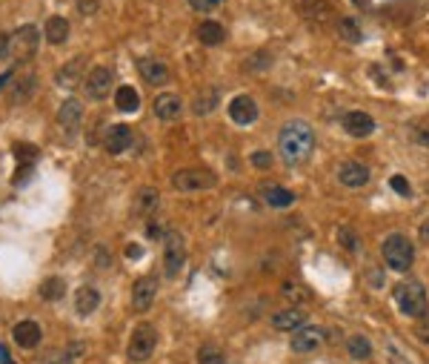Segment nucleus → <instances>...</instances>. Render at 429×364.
Wrapping results in <instances>:
<instances>
[{
    "label": "nucleus",
    "mask_w": 429,
    "mask_h": 364,
    "mask_svg": "<svg viewBox=\"0 0 429 364\" xmlns=\"http://www.w3.org/2000/svg\"><path fill=\"white\" fill-rule=\"evenodd\" d=\"M278 149H281V158L289 166H298L306 164L309 155L315 152V129H312L306 121H286L281 126V135H278Z\"/></svg>",
    "instance_id": "1"
},
{
    "label": "nucleus",
    "mask_w": 429,
    "mask_h": 364,
    "mask_svg": "<svg viewBox=\"0 0 429 364\" xmlns=\"http://www.w3.org/2000/svg\"><path fill=\"white\" fill-rule=\"evenodd\" d=\"M395 304L398 310L409 318H423L426 316V290L415 278H406L395 287Z\"/></svg>",
    "instance_id": "2"
},
{
    "label": "nucleus",
    "mask_w": 429,
    "mask_h": 364,
    "mask_svg": "<svg viewBox=\"0 0 429 364\" xmlns=\"http://www.w3.org/2000/svg\"><path fill=\"white\" fill-rule=\"evenodd\" d=\"M37 46H41V32H37V26H32V23L17 26L9 35V57L14 64H29L37 55Z\"/></svg>",
    "instance_id": "3"
},
{
    "label": "nucleus",
    "mask_w": 429,
    "mask_h": 364,
    "mask_svg": "<svg viewBox=\"0 0 429 364\" xmlns=\"http://www.w3.org/2000/svg\"><path fill=\"white\" fill-rule=\"evenodd\" d=\"M383 261L389 270H395V273H406L409 267H412L415 261V250H412V241H409L406 236L401 233H392L386 241H383Z\"/></svg>",
    "instance_id": "4"
},
{
    "label": "nucleus",
    "mask_w": 429,
    "mask_h": 364,
    "mask_svg": "<svg viewBox=\"0 0 429 364\" xmlns=\"http://www.w3.org/2000/svg\"><path fill=\"white\" fill-rule=\"evenodd\" d=\"M186 264V241L178 229H166L163 236V270L169 278H174Z\"/></svg>",
    "instance_id": "5"
},
{
    "label": "nucleus",
    "mask_w": 429,
    "mask_h": 364,
    "mask_svg": "<svg viewBox=\"0 0 429 364\" xmlns=\"http://www.w3.org/2000/svg\"><path fill=\"white\" fill-rule=\"evenodd\" d=\"M218 184L214 172L206 169V166H189V169H181L172 175V186L181 189V193H194V189H212Z\"/></svg>",
    "instance_id": "6"
},
{
    "label": "nucleus",
    "mask_w": 429,
    "mask_h": 364,
    "mask_svg": "<svg viewBox=\"0 0 429 364\" xmlns=\"http://www.w3.org/2000/svg\"><path fill=\"white\" fill-rule=\"evenodd\" d=\"M154 347H158V330L152 324H138L132 330V338H129V358L132 361H146Z\"/></svg>",
    "instance_id": "7"
},
{
    "label": "nucleus",
    "mask_w": 429,
    "mask_h": 364,
    "mask_svg": "<svg viewBox=\"0 0 429 364\" xmlns=\"http://www.w3.org/2000/svg\"><path fill=\"white\" fill-rule=\"evenodd\" d=\"M154 298H158V278L152 276H143L132 284V310L134 313H146L152 310Z\"/></svg>",
    "instance_id": "8"
},
{
    "label": "nucleus",
    "mask_w": 429,
    "mask_h": 364,
    "mask_svg": "<svg viewBox=\"0 0 429 364\" xmlns=\"http://www.w3.org/2000/svg\"><path fill=\"white\" fill-rule=\"evenodd\" d=\"M112 81H114V69L112 66H94L86 78V92L92 101H103L109 89H112Z\"/></svg>",
    "instance_id": "9"
},
{
    "label": "nucleus",
    "mask_w": 429,
    "mask_h": 364,
    "mask_svg": "<svg viewBox=\"0 0 429 364\" xmlns=\"http://www.w3.org/2000/svg\"><path fill=\"white\" fill-rule=\"evenodd\" d=\"M323 338H326V330H321V327H301L292 336L289 347H292V353H312L321 347Z\"/></svg>",
    "instance_id": "10"
},
{
    "label": "nucleus",
    "mask_w": 429,
    "mask_h": 364,
    "mask_svg": "<svg viewBox=\"0 0 429 364\" xmlns=\"http://www.w3.org/2000/svg\"><path fill=\"white\" fill-rule=\"evenodd\" d=\"M229 118L235 121L238 126H249L258 121V104L249 98V95H238L235 101L229 104Z\"/></svg>",
    "instance_id": "11"
},
{
    "label": "nucleus",
    "mask_w": 429,
    "mask_h": 364,
    "mask_svg": "<svg viewBox=\"0 0 429 364\" xmlns=\"http://www.w3.org/2000/svg\"><path fill=\"white\" fill-rule=\"evenodd\" d=\"M338 181L349 189H361L369 184V166H363L361 161H343L338 169Z\"/></svg>",
    "instance_id": "12"
},
{
    "label": "nucleus",
    "mask_w": 429,
    "mask_h": 364,
    "mask_svg": "<svg viewBox=\"0 0 429 364\" xmlns=\"http://www.w3.org/2000/svg\"><path fill=\"white\" fill-rule=\"evenodd\" d=\"M12 338H14L17 347L32 350V347H37V344H41V338H43V333H41V324L32 321V318H26V321H17V324H14V330H12Z\"/></svg>",
    "instance_id": "13"
},
{
    "label": "nucleus",
    "mask_w": 429,
    "mask_h": 364,
    "mask_svg": "<svg viewBox=\"0 0 429 364\" xmlns=\"http://www.w3.org/2000/svg\"><path fill=\"white\" fill-rule=\"evenodd\" d=\"M343 129H346V135H352V138H369L375 132V121L369 118L366 112H346L343 115Z\"/></svg>",
    "instance_id": "14"
},
{
    "label": "nucleus",
    "mask_w": 429,
    "mask_h": 364,
    "mask_svg": "<svg viewBox=\"0 0 429 364\" xmlns=\"http://www.w3.org/2000/svg\"><path fill=\"white\" fill-rule=\"evenodd\" d=\"M132 141H134V132L126 124H114L106 132V149H109V155H123V152L132 146Z\"/></svg>",
    "instance_id": "15"
},
{
    "label": "nucleus",
    "mask_w": 429,
    "mask_h": 364,
    "mask_svg": "<svg viewBox=\"0 0 429 364\" xmlns=\"http://www.w3.org/2000/svg\"><path fill=\"white\" fill-rule=\"evenodd\" d=\"M152 109H154V118H161V121H166V124H169V121H178V118H181L183 104H181L178 95H169V92H163V95H158V98H154Z\"/></svg>",
    "instance_id": "16"
},
{
    "label": "nucleus",
    "mask_w": 429,
    "mask_h": 364,
    "mask_svg": "<svg viewBox=\"0 0 429 364\" xmlns=\"http://www.w3.org/2000/svg\"><path fill=\"white\" fill-rule=\"evenodd\" d=\"M83 121V104L77 98H69L61 104V109H57V124H61L66 132H74L77 126H81Z\"/></svg>",
    "instance_id": "17"
},
{
    "label": "nucleus",
    "mask_w": 429,
    "mask_h": 364,
    "mask_svg": "<svg viewBox=\"0 0 429 364\" xmlns=\"http://www.w3.org/2000/svg\"><path fill=\"white\" fill-rule=\"evenodd\" d=\"M161 204V193L154 186H143L138 195H134V207H132V213L134 215H141V218H149L154 215V209H158Z\"/></svg>",
    "instance_id": "18"
},
{
    "label": "nucleus",
    "mask_w": 429,
    "mask_h": 364,
    "mask_svg": "<svg viewBox=\"0 0 429 364\" xmlns=\"http://www.w3.org/2000/svg\"><path fill=\"white\" fill-rule=\"evenodd\" d=\"M34 86H37V81H34L32 72L17 75L14 84H12V92H9V104H12V106H14V104H26L32 95H34Z\"/></svg>",
    "instance_id": "19"
},
{
    "label": "nucleus",
    "mask_w": 429,
    "mask_h": 364,
    "mask_svg": "<svg viewBox=\"0 0 429 364\" xmlns=\"http://www.w3.org/2000/svg\"><path fill=\"white\" fill-rule=\"evenodd\" d=\"M43 37H46V44H52V46L66 44V37H69V21H66V17H61V15H52L49 21H46V26H43Z\"/></svg>",
    "instance_id": "20"
},
{
    "label": "nucleus",
    "mask_w": 429,
    "mask_h": 364,
    "mask_svg": "<svg viewBox=\"0 0 429 364\" xmlns=\"http://www.w3.org/2000/svg\"><path fill=\"white\" fill-rule=\"evenodd\" d=\"M298 12L306 17V21H326L332 17V3L329 0H298Z\"/></svg>",
    "instance_id": "21"
},
{
    "label": "nucleus",
    "mask_w": 429,
    "mask_h": 364,
    "mask_svg": "<svg viewBox=\"0 0 429 364\" xmlns=\"http://www.w3.org/2000/svg\"><path fill=\"white\" fill-rule=\"evenodd\" d=\"M138 72H141V78H143L146 84H152V86H161V84H166V78H169L166 66H163L161 61H152V57H143V61L138 64Z\"/></svg>",
    "instance_id": "22"
},
{
    "label": "nucleus",
    "mask_w": 429,
    "mask_h": 364,
    "mask_svg": "<svg viewBox=\"0 0 429 364\" xmlns=\"http://www.w3.org/2000/svg\"><path fill=\"white\" fill-rule=\"evenodd\" d=\"M303 313L298 310V307H289V310H281V313H275L272 316V327L275 330H301L303 327Z\"/></svg>",
    "instance_id": "23"
},
{
    "label": "nucleus",
    "mask_w": 429,
    "mask_h": 364,
    "mask_svg": "<svg viewBox=\"0 0 429 364\" xmlns=\"http://www.w3.org/2000/svg\"><path fill=\"white\" fill-rule=\"evenodd\" d=\"M97 304H101V293L94 290V287H81L74 296V310L81 316H92L97 310Z\"/></svg>",
    "instance_id": "24"
},
{
    "label": "nucleus",
    "mask_w": 429,
    "mask_h": 364,
    "mask_svg": "<svg viewBox=\"0 0 429 364\" xmlns=\"http://www.w3.org/2000/svg\"><path fill=\"white\" fill-rule=\"evenodd\" d=\"M83 57H72V61L61 69V72H57V84H61L63 89H72V86H77V81H81V75H83Z\"/></svg>",
    "instance_id": "25"
},
{
    "label": "nucleus",
    "mask_w": 429,
    "mask_h": 364,
    "mask_svg": "<svg viewBox=\"0 0 429 364\" xmlns=\"http://www.w3.org/2000/svg\"><path fill=\"white\" fill-rule=\"evenodd\" d=\"M114 106L121 112H138L141 109V95L132 86H118L114 89Z\"/></svg>",
    "instance_id": "26"
},
{
    "label": "nucleus",
    "mask_w": 429,
    "mask_h": 364,
    "mask_svg": "<svg viewBox=\"0 0 429 364\" xmlns=\"http://www.w3.org/2000/svg\"><path fill=\"white\" fill-rule=\"evenodd\" d=\"M223 37H226V32L218 21H203L198 26V41L203 46H218V44H223Z\"/></svg>",
    "instance_id": "27"
},
{
    "label": "nucleus",
    "mask_w": 429,
    "mask_h": 364,
    "mask_svg": "<svg viewBox=\"0 0 429 364\" xmlns=\"http://www.w3.org/2000/svg\"><path fill=\"white\" fill-rule=\"evenodd\" d=\"M263 201L269 207H275V209H286V207L295 204V195H292L289 189H283V186H266L263 189Z\"/></svg>",
    "instance_id": "28"
},
{
    "label": "nucleus",
    "mask_w": 429,
    "mask_h": 364,
    "mask_svg": "<svg viewBox=\"0 0 429 364\" xmlns=\"http://www.w3.org/2000/svg\"><path fill=\"white\" fill-rule=\"evenodd\" d=\"M63 293H66V281L57 278V276L41 281V287H37V296L43 301H57V298H63Z\"/></svg>",
    "instance_id": "29"
},
{
    "label": "nucleus",
    "mask_w": 429,
    "mask_h": 364,
    "mask_svg": "<svg viewBox=\"0 0 429 364\" xmlns=\"http://www.w3.org/2000/svg\"><path fill=\"white\" fill-rule=\"evenodd\" d=\"M214 106H218V89L214 86H209V89H203L198 98H194V104H192V112L194 115H209V112H214Z\"/></svg>",
    "instance_id": "30"
},
{
    "label": "nucleus",
    "mask_w": 429,
    "mask_h": 364,
    "mask_svg": "<svg viewBox=\"0 0 429 364\" xmlns=\"http://www.w3.org/2000/svg\"><path fill=\"white\" fill-rule=\"evenodd\" d=\"M335 29H338V35L343 37L346 44H361V37H363L355 17H338V21H335Z\"/></svg>",
    "instance_id": "31"
},
{
    "label": "nucleus",
    "mask_w": 429,
    "mask_h": 364,
    "mask_svg": "<svg viewBox=\"0 0 429 364\" xmlns=\"http://www.w3.org/2000/svg\"><path fill=\"white\" fill-rule=\"evenodd\" d=\"M12 155H14V161H17V166H29V164H34L37 158H41V149H37L34 144H14L12 146Z\"/></svg>",
    "instance_id": "32"
},
{
    "label": "nucleus",
    "mask_w": 429,
    "mask_h": 364,
    "mask_svg": "<svg viewBox=\"0 0 429 364\" xmlns=\"http://www.w3.org/2000/svg\"><path fill=\"white\" fill-rule=\"evenodd\" d=\"M346 350L352 358H369L372 356V344H369V338H363V336H352L346 341Z\"/></svg>",
    "instance_id": "33"
},
{
    "label": "nucleus",
    "mask_w": 429,
    "mask_h": 364,
    "mask_svg": "<svg viewBox=\"0 0 429 364\" xmlns=\"http://www.w3.org/2000/svg\"><path fill=\"white\" fill-rule=\"evenodd\" d=\"M338 244L349 253H361V238L352 227H338Z\"/></svg>",
    "instance_id": "34"
},
{
    "label": "nucleus",
    "mask_w": 429,
    "mask_h": 364,
    "mask_svg": "<svg viewBox=\"0 0 429 364\" xmlns=\"http://www.w3.org/2000/svg\"><path fill=\"white\" fill-rule=\"evenodd\" d=\"M81 353H83V344L74 341V344H69L66 353H54V356L49 358V364H74L77 358H81Z\"/></svg>",
    "instance_id": "35"
},
{
    "label": "nucleus",
    "mask_w": 429,
    "mask_h": 364,
    "mask_svg": "<svg viewBox=\"0 0 429 364\" xmlns=\"http://www.w3.org/2000/svg\"><path fill=\"white\" fill-rule=\"evenodd\" d=\"M198 364H226V356L214 344H203L198 350Z\"/></svg>",
    "instance_id": "36"
},
{
    "label": "nucleus",
    "mask_w": 429,
    "mask_h": 364,
    "mask_svg": "<svg viewBox=\"0 0 429 364\" xmlns=\"http://www.w3.org/2000/svg\"><path fill=\"white\" fill-rule=\"evenodd\" d=\"M283 298H289L292 304H301V301L309 298V290L303 284H298V281H286L283 284Z\"/></svg>",
    "instance_id": "37"
},
{
    "label": "nucleus",
    "mask_w": 429,
    "mask_h": 364,
    "mask_svg": "<svg viewBox=\"0 0 429 364\" xmlns=\"http://www.w3.org/2000/svg\"><path fill=\"white\" fill-rule=\"evenodd\" d=\"M269 64H272V57H269L266 52H255V55H249L246 61H243V69H249V72H263Z\"/></svg>",
    "instance_id": "38"
},
{
    "label": "nucleus",
    "mask_w": 429,
    "mask_h": 364,
    "mask_svg": "<svg viewBox=\"0 0 429 364\" xmlns=\"http://www.w3.org/2000/svg\"><path fill=\"white\" fill-rule=\"evenodd\" d=\"M32 178H34V164H29V166H17V169H14V175H12V184H14V186H26Z\"/></svg>",
    "instance_id": "39"
},
{
    "label": "nucleus",
    "mask_w": 429,
    "mask_h": 364,
    "mask_svg": "<svg viewBox=\"0 0 429 364\" xmlns=\"http://www.w3.org/2000/svg\"><path fill=\"white\" fill-rule=\"evenodd\" d=\"M252 166H255V169H269L272 166V155H269V152L266 149H258V152H252Z\"/></svg>",
    "instance_id": "40"
},
{
    "label": "nucleus",
    "mask_w": 429,
    "mask_h": 364,
    "mask_svg": "<svg viewBox=\"0 0 429 364\" xmlns=\"http://www.w3.org/2000/svg\"><path fill=\"white\" fill-rule=\"evenodd\" d=\"M223 3V0H189V6L194 12H212V9H218Z\"/></svg>",
    "instance_id": "41"
},
{
    "label": "nucleus",
    "mask_w": 429,
    "mask_h": 364,
    "mask_svg": "<svg viewBox=\"0 0 429 364\" xmlns=\"http://www.w3.org/2000/svg\"><path fill=\"white\" fill-rule=\"evenodd\" d=\"M389 186H392L398 195H409V189H412V186H409V181H406L403 175H392V178H389Z\"/></svg>",
    "instance_id": "42"
},
{
    "label": "nucleus",
    "mask_w": 429,
    "mask_h": 364,
    "mask_svg": "<svg viewBox=\"0 0 429 364\" xmlns=\"http://www.w3.org/2000/svg\"><path fill=\"white\" fill-rule=\"evenodd\" d=\"M74 3H77V12L86 15V17H92V15L97 12V6H101V0H74Z\"/></svg>",
    "instance_id": "43"
},
{
    "label": "nucleus",
    "mask_w": 429,
    "mask_h": 364,
    "mask_svg": "<svg viewBox=\"0 0 429 364\" xmlns=\"http://www.w3.org/2000/svg\"><path fill=\"white\" fill-rule=\"evenodd\" d=\"M146 236H149V238H163L166 229H163L158 221H149V224H146Z\"/></svg>",
    "instance_id": "44"
},
{
    "label": "nucleus",
    "mask_w": 429,
    "mask_h": 364,
    "mask_svg": "<svg viewBox=\"0 0 429 364\" xmlns=\"http://www.w3.org/2000/svg\"><path fill=\"white\" fill-rule=\"evenodd\" d=\"M141 256H143V247H141V244H129V247H126V258L138 261Z\"/></svg>",
    "instance_id": "45"
},
{
    "label": "nucleus",
    "mask_w": 429,
    "mask_h": 364,
    "mask_svg": "<svg viewBox=\"0 0 429 364\" xmlns=\"http://www.w3.org/2000/svg\"><path fill=\"white\" fill-rule=\"evenodd\" d=\"M0 57H9V35H0Z\"/></svg>",
    "instance_id": "46"
},
{
    "label": "nucleus",
    "mask_w": 429,
    "mask_h": 364,
    "mask_svg": "<svg viewBox=\"0 0 429 364\" xmlns=\"http://www.w3.org/2000/svg\"><path fill=\"white\" fill-rule=\"evenodd\" d=\"M415 141H418V144H423V146H429V132H426V129L415 132Z\"/></svg>",
    "instance_id": "47"
},
{
    "label": "nucleus",
    "mask_w": 429,
    "mask_h": 364,
    "mask_svg": "<svg viewBox=\"0 0 429 364\" xmlns=\"http://www.w3.org/2000/svg\"><path fill=\"white\" fill-rule=\"evenodd\" d=\"M0 364H14V361H12V356H9V350L3 347V344H0Z\"/></svg>",
    "instance_id": "48"
},
{
    "label": "nucleus",
    "mask_w": 429,
    "mask_h": 364,
    "mask_svg": "<svg viewBox=\"0 0 429 364\" xmlns=\"http://www.w3.org/2000/svg\"><path fill=\"white\" fill-rule=\"evenodd\" d=\"M418 233H421V238H423V241H429V218H423V224H421Z\"/></svg>",
    "instance_id": "49"
},
{
    "label": "nucleus",
    "mask_w": 429,
    "mask_h": 364,
    "mask_svg": "<svg viewBox=\"0 0 429 364\" xmlns=\"http://www.w3.org/2000/svg\"><path fill=\"white\" fill-rule=\"evenodd\" d=\"M418 336H421V338L429 344V324H421V327H418Z\"/></svg>",
    "instance_id": "50"
},
{
    "label": "nucleus",
    "mask_w": 429,
    "mask_h": 364,
    "mask_svg": "<svg viewBox=\"0 0 429 364\" xmlns=\"http://www.w3.org/2000/svg\"><path fill=\"white\" fill-rule=\"evenodd\" d=\"M9 81H12V72H3V75H0V89H3Z\"/></svg>",
    "instance_id": "51"
}]
</instances>
